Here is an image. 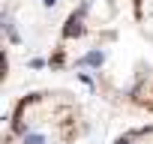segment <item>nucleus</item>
<instances>
[{
	"label": "nucleus",
	"mask_w": 153,
	"mask_h": 144,
	"mask_svg": "<svg viewBox=\"0 0 153 144\" xmlns=\"http://www.w3.org/2000/svg\"><path fill=\"white\" fill-rule=\"evenodd\" d=\"M102 60H105L102 51H90V54H84V57L78 60V66H102Z\"/></svg>",
	"instance_id": "f03ea898"
},
{
	"label": "nucleus",
	"mask_w": 153,
	"mask_h": 144,
	"mask_svg": "<svg viewBox=\"0 0 153 144\" xmlns=\"http://www.w3.org/2000/svg\"><path fill=\"white\" fill-rule=\"evenodd\" d=\"M60 63H63V54H60V51H57V54H54V57H51V66H60Z\"/></svg>",
	"instance_id": "39448f33"
},
{
	"label": "nucleus",
	"mask_w": 153,
	"mask_h": 144,
	"mask_svg": "<svg viewBox=\"0 0 153 144\" xmlns=\"http://www.w3.org/2000/svg\"><path fill=\"white\" fill-rule=\"evenodd\" d=\"M84 9H87V3H84L78 12H72V15L66 18V27H63V36H66V39H72V36H81V33H84V24H81V15H84Z\"/></svg>",
	"instance_id": "f257e3e1"
},
{
	"label": "nucleus",
	"mask_w": 153,
	"mask_h": 144,
	"mask_svg": "<svg viewBox=\"0 0 153 144\" xmlns=\"http://www.w3.org/2000/svg\"><path fill=\"white\" fill-rule=\"evenodd\" d=\"M117 144H132V141H129V135H126V138H117Z\"/></svg>",
	"instance_id": "423d86ee"
},
{
	"label": "nucleus",
	"mask_w": 153,
	"mask_h": 144,
	"mask_svg": "<svg viewBox=\"0 0 153 144\" xmlns=\"http://www.w3.org/2000/svg\"><path fill=\"white\" fill-rule=\"evenodd\" d=\"M42 3H45V6H54V3H57V0H42Z\"/></svg>",
	"instance_id": "0eeeda50"
},
{
	"label": "nucleus",
	"mask_w": 153,
	"mask_h": 144,
	"mask_svg": "<svg viewBox=\"0 0 153 144\" xmlns=\"http://www.w3.org/2000/svg\"><path fill=\"white\" fill-rule=\"evenodd\" d=\"M24 144H45V138H42V135H33V132H30V135H24Z\"/></svg>",
	"instance_id": "20e7f679"
},
{
	"label": "nucleus",
	"mask_w": 153,
	"mask_h": 144,
	"mask_svg": "<svg viewBox=\"0 0 153 144\" xmlns=\"http://www.w3.org/2000/svg\"><path fill=\"white\" fill-rule=\"evenodd\" d=\"M3 30H6V36H9V42H15V45L21 42V36L15 33V24H12V18H9V15L3 18Z\"/></svg>",
	"instance_id": "7ed1b4c3"
}]
</instances>
